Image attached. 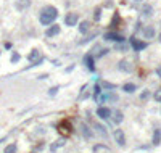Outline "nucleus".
Here are the masks:
<instances>
[{"mask_svg":"<svg viewBox=\"0 0 161 153\" xmlns=\"http://www.w3.org/2000/svg\"><path fill=\"white\" fill-rule=\"evenodd\" d=\"M60 127H61V129H60L61 132H66V134H71V126H69L68 123H61V124H60Z\"/></svg>","mask_w":161,"mask_h":153,"instance_id":"obj_21","label":"nucleus"},{"mask_svg":"<svg viewBox=\"0 0 161 153\" xmlns=\"http://www.w3.org/2000/svg\"><path fill=\"white\" fill-rule=\"evenodd\" d=\"M150 97V90H143L142 95H140V100H147Z\"/></svg>","mask_w":161,"mask_h":153,"instance_id":"obj_25","label":"nucleus"},{"mask_svg":"<svg viewBox=\"0 0 161 153\" xmlns=\"http://www.w3.org/2000/svg\"><path fill=\"white\" fill-rule=\"evenodd\" d=\"M135 84H132V82H126V84L123 86V90L124 92H127V94H134L135 92Z\"/></svg>","mask_w":161,"mask_h":153,"instance_id":"obj_15","label":"nucleus"},{"mask_svg":"<svg viewBox=\"0 0 161 153\" xmlns=\"http://www.w3.org/2000/svg\"><path fill=\"white\" fill-rule=\"evenodd\" d=\"M111 113H113V111H111L108 107H99V110H97V116L100 118V119H110V116H111Z\"/></svg>","mask_w":161,"mask_h":153,"instance_id":"obj_4","label":"nucleus"},{"mask_svg":"<svg viewBox=\"0 0 161 153\" xmlns=\"http://www.w3.org/2000/svg\"><path fill=\"white\" fill-rule=\"evenodd\" d=\"M31 5V0H16V8L18 10H26Z\"/></svg>","mask_w":161,"mask_h":153,"instance_id":"obj_14","label":"nucleus"},{"mask_svg":"<svg viewBox=\"0 0 161 153\" xmlns=\"http://www.w3.org/2000/svg\"><path fill=\"white\" fill-rule=\"evenodd\" d=\"M159 143H161V131L155 129V132H153V145H159Z\"/></svg>","mask_w":161,"mask_h":153,"instance_id":"obj_18","label":"nucleus"},{"mask_svg":"<svg viewBox=\"0 0 161 153\" xmlns=\"http://www.w3.org/2000/svg\"><path fill=\"white\" fill-rule=\"evenodd\" d=\"M32 153H34V151H32Z\"/></svg>","mask_w":161,"mask_h":153,"instance_id":"obj_31","label":"nucleus"},{"mask_svg":"<svg viewBox=\"0 0 161 153\" xmlns=\"http://www.w3.org/2000/svg\"><path fill=\"white\" fill-rule=\"evenodd\" d=\"M131 45H132V48H134L135 52H140L147 47V42H142V40H139L135 37H131Z\"/></svg>","mask_w":161,"mask_h":153,"instance_id":"obj_5","label":"nucleus"},{"mask_svg":"<svg viewBox=\"0 0 161 153\" xmlns=\"http://www.w3.org/2000/svg\"><path fill=\"white\" fill-rule=\"evenodd\" d=\"M111 115H113V123L116 124V126H119V124L124 121V115H123V111L116 110L115 113H111Z\"/></svg>","mask_w":161,"mask_h":153,"instance_id":"obj_10","label":"nucleus"},{"mask_svg":"<svg viewBox=\"0 0 161 153\" xmlns=\"http://www.w3.org/2000/svg\"><path fill=\"white\" fill-rule=\"evenodd\" d=\"M81 132H82V135H84V139H92L94 137V132L89 129V126L87 124H81Z\"/></svg>","mask_w":161,"mask_h":153,"instance_id":"obj_11","label":"nucleus"},{"mask_svg":"<svg viewBox=\"0 0 161 153\" xmlns=\"http://www.w3.org/2000/svg\"><path fill=\"white\" fill-rule=\"evenodd\" d=\"M65 143H66V140H65V139H58V140H57V142H55V143L52 145V147H50V150H52V151H55L57 148L63 147V145H65Z\"/></svg>","mask_w":161,"mask_h":153,"instance_id":"obj_19","label":"nucleus"},{"mask_svg":"<svg viewBox=\"0 0 161 153\" xmlns=\"http://www.w3.org/2000/svg\"><path fill=\"white\" fill-rule=\"evenodd\" d=\"M78 29H79V32H81V34H87V32H89V29H90V23L84 19V21H81V23H79V27H78Z\"/></svg>","mask_w":161,"mask_h":153,"instance_id":"obj_13","label":"nucleus"},{"mask_svg":"<svg viewBox=\"0 0 161 153\" xmlns=\"http://www.w3.org/2000/svg\"><path fill=\"white\" fill-rule=\"evenodd\" d=\"M94 127L97 129V132H99L100 135L107 137V134H108V132H107V127H105V126H102V124H99V123H95V124H94Z\"/></svg>","mask_w":161,"mask_h":153,"instance_id":"obj_17","label":"nucleus"},{"mask_svg":"<svg viewBox=\"0 0 161 153\" xmlns=\"http://www.w3.org/2000/svg\"><path fill=\"white\" fill-rule=\"evenodd\" d=\"M79 21V15L76 11H69L65 15V24L66 26H76Z\"/></svg>","mask_w":161,"mask_h":153,"instance_id":"obj_2","label":"nucleus"},{"mask_svg":"<svg viewBox=\"0 0 161 153\" xmlns=\"http://www.w3.org/2000/svg\"><path fill=\"white\" fill-rule=\"evenodd\" d=\"M100 89L103 90H108V92H111V90L116 89V84H113V82H108V81H100Z\"/></svg>","mask_w":161,"mask_h":153,"instance_id":"obj_12","label":"nucleus"},{"mask_svg":"<svg viewBox=\"0 0 161 153\" xmlns=\"http://www.w3.org/2000/svg\"><path fill=\"white\" fill-rule=\"evenodd\" d=\"M156 74H158V78H161V66H158V69H156Z\"/></svg>","mask_w":161,"mask_h":153,"instance_id":"obj_30","label":"nucleus"},{"mask_svg":"<svg viewBox=\"0 0 161 153\" xmlns=\"http://www.w3.org/2000/svg\"><path fill=\"white\" fill-rule=\"evenodd\" d=\"M115 140L116 143L119 145V147H124L126 145V134H124V131L123 129H115Z\"/></svg>","mask_w":161,"mask_h":153,"instance_id":"obj_3","label":"nucleus"},{"mask_svg":"<svg viewBox=\"0 0 161 153\" xmlns=\"http://www.w3.org/2000/svg\"><path fill=\"white\" fill-rule=\"evenodd\" d=\"M99 150H108V147H107V145H95L94 151H99Z\"/></svg>","mask_w":161,"mask_h":153,"instance_id":"obj_26","label":"nucleus"},{"mask_svg":"<svg viewBox=\"0 0 161 153\" xmlns=\"http://www.w3.org/2000/svg\"><path fill=\"white\" fill-rule=\"evenodd\" d=\"M100 13H102V8L95 10V21H99V19H100Z\"/></svg>","mask_w":161,"mask_h":153,"instance_id":"obj_28","label":"nucleus"},{"mask_svg":"<svg viewBox=\"0 0 161 153\" xmlns=\"http://www.w3.org/2000/svg\"><path fill=\"white\" fill-rule=\"evenodd\" d=\"M153 99H155V102L161 103V89L155 90V94H153Z\"/></svg>","mask_w":161,"mask_h":153,"instance_id":"obj_23","label":"nucleus"},{"mask_svg":"<svg viewBox=\"0 0 161 153\" xmlns=\"http://www.w3.org/2000/svg\"><path fill=\"white\" fill-rule=\"evenodd\" d=\"M60 34V26L58 24H50V27L47 29L45 32V36L47 37H55V36H58Z\"/></svg>","mask_w":161,"mask_h":153,"instance_id":"obj_9","label":"nucleus"},{"mask_svg":"<svg viewBox=\"0 0 161 153\" xmlns=\"http://www.w3.org/2000/svg\"><path fill=\"white\" fill-rule=\"evenodd\" d=\"M57 16H58V10L55 8V6L48 5V6H45V8L40 11L39 21L44 24V26H50V24H53L55 19H57Z\"/></svg>","mask_w":161,"mask_h":153,"instance_id":"obj_1","label":"nucleus"},{"mask_svg":"<svg viewBox=\"0 0 161 153\" xmlns=\"http://www.w3.org/2000/svg\"><path fill=\"white\" fill-rule=\"evenodd\" d=\"M142 13H143V16H150L151 15V6L150 5H143L142 6Z\"/></svg>","mask_w":161,"mask_h":153,"instance_id":"obj_22","label":"nucleus"},{"mask_svg":"<svg viewBox=\"0 0 161 153\" xmlns=\"http://www.w3.org/2000/svg\"><path fill=\"white\" fill-rule=\"evenodd\" d=\"M18 147H16V143H10V145H6V148L3 153H16Z\"/></svg>","mask_w":161,"mask_h":153,"instance_id":"obj_20","label":"nucleus"},{"mask_svg":"<svg viewBox=\"0 0 161 153\" xmlns=\"http://www.w3.org/2000/svg\"><path fill=\"white\" fill-rule=\"evenodd\" d=\"M18 61H19V53H13L11 55V63H18Z\"/></svg>","mask_w":161,"mask_h":153,"instance_id":"obj_24","label":"nucleus"},{"mask_svg":"<svg viewBox=\"0 0 161 153\" xmlns=\"http://www.w3.org/2000/svg\"><path fill=\"white\" fill-rule=\"evenodd\" d=\"M118 23H119V15L116 13V15L113 16V21H111V26H115V24H118Z\"/></svg>","mask_w":161,"mask_h":153,"instance_id":"obj_27","label":"nucleus"},{"mask_svg":"<svg viewBox=\"0 0 161 153\" xmlns=\"http://www.w3.org/2000/svg\"><path fill=\"white\" fill-rule=\"evenodd\" d=\"M118 68H119V71H124V73H131L132 71V63L129 60H121L119 65H118Z\"/></svg>","mask_w":161,"mask_h":153,"instance_id":"obj_7","label":"nucleus"},{"mask_svg":"<svg viewBox=\"0 0 161 153\" xmlns=\"http://www.w3.org/2000/svg\"><path fill=\"white\" fill-rule=\"evenodd\" d=\"M84 65L89 71H95V65H94V57L90 53H87L86 57H84Z\"/></svg>","mask_w":161,"mask_h":153,"instance_id":"obj_8","label":"nucleus"},{"mask_svg":"<svg viewBox=\"0 0 161 153\" xmlns=\"http://www.w3.org/2000/svg\"><path fill=\"white\" fill-rule=\"evenodd\" d=\"M57 90H58V87H53V89H50V92H48V94H50V95H55V94H57Z\"/></svg>","mask_w":161,"mask_h":153,"instance_id":"obj_29","label":"nucleus"},{"mask_svg":"<svg viewBox=\"0 0 161 153\" xmlns=\"http://www.w3.org/2000/svg\"><path fill=\"white\" fill-rule=\"evenodd\" d=\"M143 36H145V39H153V37H155V27L148 26V27L143 31Z\"/></svg>","mask_w":161,"mask_h":153,"instance_id":"obj_16","label":"nucleus"},{"mask_svg":"<svg viewBox=\"0 0 161 153\" xmlns=\"http://www.w3.org/2000/svg\"><path fill=\"white\" fill-rule=\"evenodd\" d=\"M103 39L111 40V42H123V40H124V37L121 36V34H118V32H107L103 36Z\"/></svg>","mask_w":161,"mask_h":153,"instance_id":"obj_6","label":"nucleus"}]
</instances>
